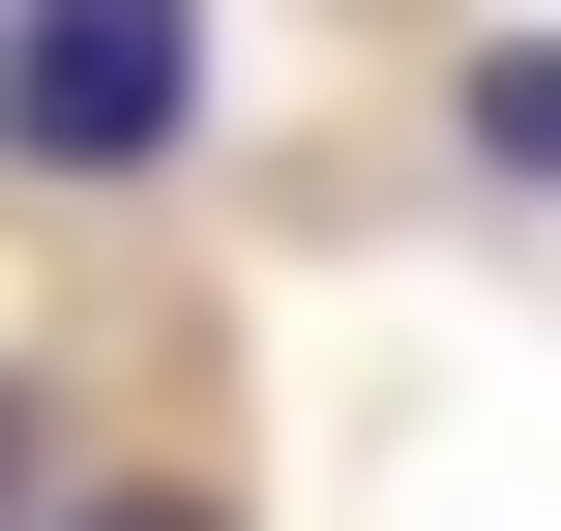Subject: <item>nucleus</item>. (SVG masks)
<instances>
[{"label":"nucleus","instance_id":"1","mask_svg":"<svg viewBox=\"0 0 561 531\" xmlns=\"http://www.w3.org/2000/svg\"><path fill=\"white\" fill-rule=\"evenodd\" d=\"M207 118V0H0V148L30 177H178Z\"/></svg>","mask_w":561,"mask_h":531},{"label":"nucleus","instance_id":"2","mask_svg":"<svg viewBox=\"0 0 561 531\" xmlns=\"http://www.w3.org/2000/svg\"><path fill=\"white\" fill-rule=\"evenodd\" d=\"M473 177H503V207H561V30H503V59H473Z\"/></svg>","mask_w":561,"mask_h":531},{"label":"nucleus","instance_id":"3","mask_svg":"<svg viewBox=\"0 0 561 531\" xmlns=\"http://www.w3.org/2000/svg\"><path fill=\"white\" fill-rule=\"evenodd\" d=\"M30 503H59V443H30V384H0V531H30Z\"/></svg>","mask_w":561,"mask_h":531},{"label":"nucleus","instance_id":"4","mask_svg":"<svg viewBox=\"0 0 561 531\" xmlns=\"http://www.w3.org/2000/svg\"><path fill=\"white\" fill-rule=\"evenodd\" d=\"M30 531H207V503H30Z\"/></svg>","mask_w":561,"mask_h":531}]
</instances>
